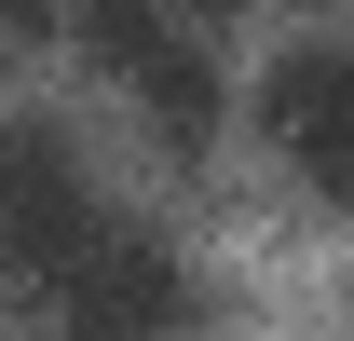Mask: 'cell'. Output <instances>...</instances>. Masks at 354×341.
I'll return each mask as SVG.
<instances>
[{
    "mask_svg": "<svg viewBox=\"0 0 354 341\" xmlns=\"http://www.w3.org/2000/svg\"><path fill=\"white\" fill-rule=\"evenodd\" d=\"M259 123H272V150H286L300 191H341L354 177V55L341 42H286L272 82H259Z\"/></svg>",
    "mask_w": 354,
    "mask_h": 341,
    "instance_id": "3",
    "label": "cell"
},
{
    "mask_svg": "<svg viewBox=\"0 0 354 341\" xmlns=\"http://www.w3.org/2000/svg\"><path fill=\"white\" fill-rule=\"evenodd\" d=\"M177 14H191V28H218V14H245V0H177Z\"/></svg>",
    "mask_w": 354,
    "mask_h": 341,
    "instance_id": "4",
    "label": "cell"
},
{
    "mask_svg": "<svg viewBox=\"0 0 354 341\" xmlns=\"http://www.w3.org/2000/svg\"><path fill=\"white\" fill-rule=\"evenodd\" d=\"M28 287L55 300V328H68V341H177V314H191V259H177L150 218L95 205L82 232L28 273Z\"/></svg>",
    "mask_w": 354,
    "mask_h": 341,
    "instance_id": "2",
    "label": "cell"
},
{
    "mask_svg": "<svg viewBox=\"0 0 354 341\" xmlns=\"http://www.w3.org/2000/svg\"><path fill=\"white\" fill-rule=\"evenodd\" d=\"M55 14L82 28L95 82L123 96V110L164 137V150H218V123H232V82H218V55H205V28H191L177 0H55Z\"/></svg>",
    "mask_w": 354,
    "mask_h": 341,
    "instance_id": "1",
    "label": "cell"
}]
</instances>
